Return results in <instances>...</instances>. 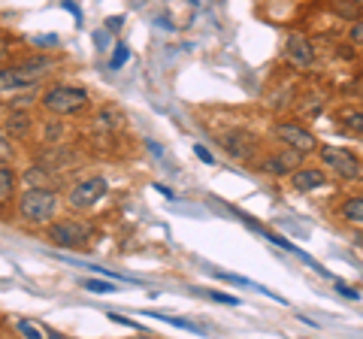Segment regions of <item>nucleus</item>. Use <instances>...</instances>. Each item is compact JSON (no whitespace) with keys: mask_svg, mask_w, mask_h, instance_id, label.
I'll list each match as a JSON object with an SVG mask.
<instances>
[{"mask_svg":"<svg viewBox=\"0 0 363 339\" xmlns=\"http://www.w3.org/2000/svg\"><path fill=\"white\" fill-rule=\"evenodd\" d=\"M28 130H30V118L25 116V112H9V118H6V133L9 137H25Z\"/></svg>","mask_w":363,"mask_h":339,"instance_id":"2eb2a0df","label":"nucleus"},{"mask_svg":"<svg viewBox=\"0 0 363 339\" xmlns=\"http://www.w3.org/2000/svg\"><path fill=\"white\" fill-rule=\"evenodd\" d=\"M318 155H321L324 167L330 170L336 179H342V182H354V179L363 176V167L354 152L339 149V145H318Z\"/></svg>","mask_w":363,"mask_h":339,"instance_id":"7ed1b4c3","label":"nucleus"},{"mask_svg":"<svg viewBox=\"0 0 363 339\" xmlns=\"http://www.w3.org/2000/svg\"><path fill=\"white\" fill-rule=\"evenodd\" d=\"M300 167V152H276V155H267V157H260V170H264L267 176H291L294 170Z\"/></svg>","mask_w":363,"mask_h":339,"instance_id":"1a4fd4ad","label":"nucleus"},{"mask_svg":"<svg viewBox=\"0 0 363 339\" xmlns=\"http://www.w3.org/2000/svg\"><path fill=\"white\" fill-rule=\"evenodd\" d=\"M339 291H342L345 294V297H351V300H357V291H351V288H345V285H336Z\"/></svg>","mask_w":363,"mask_h":339,"instance_id":"393cba45","label":"nucleus"},{"mask_svg":"<svg viewBox=\"0 0 363 339\" xmlns=\"http://www.w3.org/2000/svg\"><path fill=\"white\" fill-rule=\"evenodd\" d=\"M342 124H345V130L351 133H363V109H351L342 116Z\"/></svg>","mask_w":363,"mask_h":339,"instance_id":"a211bd4d","label":"nucleus"},{"mask_svg":"<svg viewBox=\"0 0 363 339\" xmlns=\"http://www.w3.org/2000/svg\"><path fill=\"white\" fill-rule=\"evenodd\" d=\"M16 157V149H13V143H9V133H0V161H13Z\"/></svg>","mask_w":363,"mask_h":339,"instance_id":"6ab92c4d","label":"nucleus"},{"mask_svg":"<svg viewBox=\"0 0 363 339\" xmlns=\"http://www.w3.org/2000/svg\"><path fill=\"white\" fill-rule=\"evenodd\" d=\"M85 288L94 291V294H112V291H116L112 282H97V279H85Z\"/></svg>","mask_w":363,"mask_h":339,"instance_id":"aec40b11","label":"nucleus"},{"mask_svg":"<svg viewBox=\"0 0 363 339\" xmlns=\"http://www.w3.org/2000/svg\"><path fill=\"white\" fill-rule=\"evenodd\" d=\"M327 182V173L324 170H318V167H297L291 173V185H294V191H318Z\"/></svg>","mask_w":363,"mask_h":339,"instance_id":"9b49d317","label":"nucleus"},{"mask_svg":"<svg viewBox=\"0 0 363 339\" xmlns=\"http://www.w3.org/2000/svg\"><path fill=\"white\" fill-rule=\"evenodd\" d=\"M18 333H25V336H30V339H43V336H45L40 327L30 324V321H18Z\"/></svg>","mask_w":363,"mask_h":339,"instance_id":"412c9836","label":"nucleus"},{"mask_svg":"<svg viewBox=\"0 0 363 339\" xmlns=\"http://www.w3.org/2000/svg\"><path fill=\"white\" fill-rule=\"evenodd\" d=\"M88 233H91V228L85 221L67 218V221H52L49 224V243L58 245V248H79V245H85Z\"/></svg>","mask_w":363,"mask_h":339,"instance_id":"39448f33","label":"nucleus"},{"mask_svg":"<svg viewBox=\"0 0 363 339\" xmlns=\"http://www.w3.org/2000/svg\"><path fill=\"white\" fill-rule=\"evenodd\" d=\"M221 145H224L227 155L236 157V161H248V157L255 155V149H257V143H255V137L248 130H227L221 137Z\"/></svg>","mask_w":363,"mask_h":339,"instance_id":"6e6552de","label":"nucleus"},{"mask_svg":"<svg viewBox=\"0 0 363 339\" xmlns=\"http://www.w3.org/2000/svg\"><path fill=\"white\" fill-rule=\"evenodd\" d=\"M16 70L21 73V79H25V82L33 88L37 82H43L45 76H49L52 70H55V58H25L21 64H16Z\"/></svg>","mask_w":363,"mask_h":339,"instance_id":"9d476101","label":"nucleus"},{"mask_svg":"<svg viewBox=\"0 0 363 339\" xmlns=\"http://www.w3.org/2000/svg\"><path fill=\"white\" fill-rule=\"evenodd\" d=\"M88 91L79 85H52L49 91L43 94V106L55 112V116H76L88 106Z\"/></svg>","mask_w":363,"mask_h":339,"instance_id":"f03ea898","label":"nucleus"},{"mask_svg":"<svg viewBox=\"0 0 363 339\" xmlns=\"http://www.w3.org/2000/svg\"><path fill=\"white\" fill-rule=\"evenodd\" d=\"M351 43H354V46H363V18H357L354 25H351Z\"/></svg>","mask_w":363,"mask_h":339,"instance_id":"4be33fe9","label":"nucleus"},{"mask_svg":"<svg viewBox=\"0 0 363 339\" xmlns=\"http://www.w3.org/2000/svg\"><path fill=\"white\" fill-rule=\"evenodd\" d=\"M194 155L200 157V161H206V164H212V155H209L206 149H203V145H194Z\"/></svg>","mask_w":363,"mask_h":339,"instance_id":"b1692460","label":"nucleus"},{"mask_svg":"<svg viewBox=\"0 0 363 339\" xmlns=\"http://www.w3.org/2000/svg\"><path fill=\"white\" fill-rule=\"evenodd\" d=\"M354 4H357V6H360V9H363V0H354Z\"/></svg>","mask_w":363,"mask_h":339,"instance_id":"cd10ccee","label":"nucleus"},{"mask_svg":"<svg viewBox=\"0 0 363 339\" xmlns=\"http://www.w3.org/2000/svg\"><path fill=\"white\" fill-rule=\"evenodd\" d=\"M285 61L294 67V70H309V67L315 64L312 40L303 37V33H291V37H288V46H285Z\"/></svg>","mask_w":363,"mask_h":339,"instance_id":"0eeeda50","label":"nucleus"},{"mask_svg":"<svg viewBox=\"0 0 363 339\" xmlns=\"http://www.w3.org/2000/svg\"><path fill=\"white\" fill-rule=\"evenodd\" d=\"M124 61H128V49L118 46V49H116V55H112V64H109V67H112V70H118V67H121Z\"/></svg>","mask_w":363,"mask_h":339,"instance_id":"5701e85b","label":"nucleus"},{"mask_svg":"<svg viewBox=\"0 0 363 339\" xmlns=\"http://www.w3.org/2000/svg\"><path fill=\"white\" fill-rule=\"evenodd\" d=\"M58 216V194L45 185H30L18 197V218L28 228H49Z\"/></svg>","mask_w":363,"mask_h":339,"instance_id":"f257e3e1","label":"nucleus"},{"mask_svg":"<svg viewBox=\"0 0 363 339\" xmlns=\"http://www.w3.org/2000/svg\"><path fill=\"white\" fill-rule=\"evenodd\" d=\"M155 191H161L164 197H173V191H169V188H164V185H155Z\"/></svg>","mask_w":363,"mask_h":339,"instance_id":"a878e982","label":"nucleus"},{"mask_svg":"<svg viewBox=\"0 0 363 339\" xmlns=\"http://www.w3.org/2000/svg\"><path fill=\"white\" fill-rule=\"evenodd\" d=\"M276 137L288 145V149L300 152V155H312L318 152V140L312 130H306L303 124H294V121H281L276 124Z\"/></svg>","mask_w":363,"mask_h":339,"instance_id":"423d86ee","label":"nucleus"},{"mask_svg":"<svg viewBox=\"0 0 363 339\" xmlns=\"http://www.w3.org/2000/svg\"><path fill=\"white\" fill-rule=\"evenodd\" d=\"M333 13L339 18H345V21H357L363 9L354 4V0H333Z\"/></svg>","mask_w":363,"mask_h":339,"instance_id":"dca6fc26","label":"nucleus"},{"mask_svg":"<svg viewBox=\"0 0 363 339\" xmlns=\"http://www.w3.org/2000/svg\"><path fill=\"white\" fill-rule=\"evenodd\" d=\"M16 185H18V176L16 170L9 167L6 161H0V203H9L16 194Z\"/></svg>","mask_w":363,"mask_h":339,"instance_id":"ddd939ff","label":"nucleus"},{"mask_svg":"<svg viewBox=\"0 0 363 339\" xmlns=\"http://www.w3.org/2000/svg\"><path fill=\"white\" fill-rule=\"evenodd\" d=\"M4 55H6V43L0 40V58H4Z\"/></svg>","mask_w":363,"mask_h":339,"instance_id":"bb28decb","label":"nucleus"},{"mask_svg":"<svg viewBox=\"0 0 363 339\" xmlns=\"http://www.w3.org/2000/svg\"><path fill=\"white\" fill-rule=\"evenodd\" d=\"M97 128H106V130H116V128H121V116L116 109H109V106H104L97 112Z\"/></svg>","mask_w":363,"mask_h":339,"instance_id":"f3484780","label":"nucleus"},{"mask_svg":"<svg viewBox=\"0 0 363 339\" xmlns=\"http://www.w3.org/2000/svg\"><path fill=\"white\" fill-rule=\"evenodd\" d=\"M25 88H30V85L21 79V73L16 70V64L13 67H0V97L13 94V91H25Z\"/></svg>","mask_w":363,"mask_h":339,"instance_id":"f8f14e48","label":"nucleus"},{"mask_svg":"<svg viewBox=\"0 0 363 339\" xmlns=\"http://www.w3.org/2000/svg\"><path fill=\"white\" fill-rule=\"evenodd\" d=\"M109 194V182L104 176H88L82 182H76L70 191H67V203H70L73 209L85 212V209H94L100 200Z\"/></svg>","mask_w":363,"mask_h":339,"instance_id":"20e7f679","label":"nucleus"},{"mask_svg":"<svg viewBox=\"0 0 363 339\" xmlns=\"http://www.w3.org/2000/svg\"><path fill=\"white\" fill-rule=\"evenodd\" d=\"M339 216H342V221L363 228V197H348L342 206H339Z\"/></svg>","mask_w":363,"mask_h":339,"instance_id":"4468645a","label":"nucleus"}]
</instances>
